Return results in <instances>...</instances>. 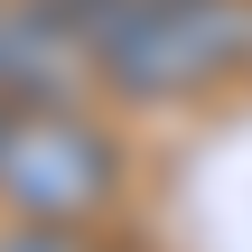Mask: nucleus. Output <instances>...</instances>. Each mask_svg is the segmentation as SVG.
<instances>
[{"instance_id":"nucleus-1","label":"nucleus","mask_w":252,"mask_h":252,"mask_svg":"<svg viewBox=\"0 0 252 252\" xmlns=\"http://www.w3.org/2000/svg\"><path fill=\"white\" fill-rule=\"evenodd\" d=\"M252 65V0H112L94 28V75L122 103H187Z\"/></svg>"},{"instance_id":"nucleus-2","label":"nucleus","mask_w":252,"mask_h":252,"mask_svg":"<svg viewBox=\"0 0 252 252\" xmlns=\"http://www.w3.org/2000/svg\"><path fill=\"white\" fill-rule=\"evenodd\" d=\"M122 187V150L65 112V103H19L0 122V206L19 224H84Z\"/></svg>"},{"instance_id":"nucleus-3","label":"nucleus","mask_w":252,"mask_h":252,"mask_svg":"<svg viewBox=\"0 0 252 252\" xmlns=\"http://www.w3.org/2000/svg\"><path fill=\"white\" fill-rule=\"evenodd\" d=\"M0 252H84V243H75V224H19L9 215L0 224Z\"/></svg>"},{"instance_id":"nucleus-4","label":"nucleus","mask_w":252,"mask_h":252,"mask_svg":"<svg viewBox=\"0 0 252 252\" xmlns=\"http://www.w3.org/2000/svg\"><path fill=\"white\" fill-rule=\"evenodd\" d=\"M0 122H9V103H0Z\"/></svg>"}]
</instances>
